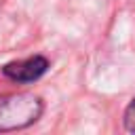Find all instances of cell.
<instances>
[{"instance_id": "6da1fadb", "label": "cell", "mask_w": 135, "mask_h": 135, "mask_svg": "<svg viewBox=\"0 0 135 135\" xmlns=\"http://www.w3.org/2000/svg\"><path fill=\"white\" fill-rule=\"evenodd\" d=\"M42 99L34 93L0 95V133L27 129L42 116Z\"/></svg>"}, {"instance_id": "7a4b0ae2", "label": "cell", "mask_w": 135, "mask_h": 135, "mask_svg": "<svg viewBox=\"0 0 135 135\" xmlns=\"http://www.w3.org/2000/svg\"><path fill=\"white\" fill-rule=\"evenodd\" d=\"M49 70V59L42 55H34L27 59H19V61H11L2 68V74L19 84H27V82H36L40 76H44Z\"/></svg>"}, {"instance_id": "3957f363", "label": "cell", "mask_w": 135, "mask_h": 135, "mask_svg": "<svg viewBox=\"0 0 135 135\" xmlns=\"http://www.w3.org/2000/svg\"><path fill=\"white\" fill-rule=\"evenodd\" d=\"M124 129L129 133H135V97L129 103V108L124 110Z\"/></svg>"}]
</instances>
